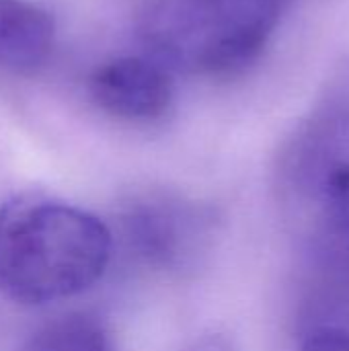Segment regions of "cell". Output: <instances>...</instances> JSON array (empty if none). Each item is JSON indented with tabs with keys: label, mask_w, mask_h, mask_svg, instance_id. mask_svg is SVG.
I'll use <instances>...</instances> for the list:
<instances>
[{
	"label": "cell",
	"mask_w": 349,
	"mask_h": 351,
	"mask_svg": "<svg viewBox=\"0 0 349 351\" xmlns=\"http://www.w3.org/2000/svg\"><path fill=\"white\" fill-rule=\"evenodd\" d=\"M113 255V232L95 214L37 193L0 208V292L39 306L93 288Z\"/></svg>",
	"instance_id": "cell-1"
},
{
	"label": "cell",
	"mask_w": 349,
	"mask_h": 351,
	"mask_svg": "<svg viewBox=\"0 0 349 351\" xmlns=\"http://www.w3.org/2000/svg\"><path fill=\"white\" fill-rule=\"evenodd\" d=\"M278 185L329 302H349V101L323 105L296 128Z\"/></svg>",
	"instance_id": "cell-2"
},
{
	"label": "cell",
	"mask_w": 349,
	"mask_h": 351,
	"mask_svg": "<svg viewBox=\"0 0 349 351\" xmlns=\"http://www.w3.org/2000/svg\"><path fill=\"white\" fill-rule=\"evenodd\" d=\"M284 0H142L138 37L148 56L189 76L249 66L278 27Z\"/></svg>",
	"instance_id": "cell-3"
},
{
	"label": "cell",
	"mask_w": 349,
	"mask_h": 351,
	"mask_svg": "<svg viewBox=\"0 0 349 351\" xmlns=\"http://www.w3.org/2000/svg\"><path fill=\"white\" fill-rule=\"evenodd\" d=\"M121 234L132 255L158 269H185L210 247V210L171 197H144L121 216Z\"/></svg>",
	"instance_id": "cell-4"
},
{
	"label": "cell",
	"mask_w": 349,
	"mask_h": 351,
	"mask_svg": "<svg viewBox=\"0 0 349 351\" xmlns=\"http://www.w3.org/2000/svg\"><path fill=\"white\" fill-rule=\"evenodd\" d=\"M93 103L125 121H154L173 103L169 70L152 58L123 56L95 68L88 78Z\"/></svg>",
	"instance_id": "cell-5"
},
{
	"label": "cell",
	"mask_w": 349,
	"mask_h": 351,
	"mask_svg": "<svg viewBox=\"0 0 349 351\" xmlns=\"http://www.w3.org/2000/svg\"><path fill=\"white\" fill-rule=\"evenodd\" d=\"M56 25L29 0H0V70L33 72L53 49Z\"/></svg>",
	"instance_id": "cell-6"
},
{
	"label": "cell",
	"mask_w": 349,
	"mask_h": 351,
	"mask_svg": "<svg viewBox=\"0 0 349 351\" xmlns=\"http://www.w3.org/2000/svg\"><path fill=\"white\" fill-rule=\"evenodd\" d=\"M21 351H115V346L103 323L74 313L39 327Z\"/></svg>",
	"instance_id": "cell-7"
},
{
	"label": "cell",
	"mask_w": 349,
	"mask_h": 351,
	"mask_svg": "<svg viewBox=\"0 0 349 351\" xmlns=\"http://www.w3.org/2000/svg\"><path fill=\"white\" fill-rule=\"evenodd\" d=\"M298 351H349V329L333 325L313 327Z\"/></svg>",
	"instance_id": "cell-8"
},
{
	"label": "cell",
	"mask_w": 349,
	"mask_h": 351,
	"mask_svg": "<svg viewBox=\"0 0 349 351\" xmlns=\"http://www.w3.org/2000/svg\"><path fill=\"white\" fill-rule=\"evenodd\" d=\"M193 351H234V350H232V346H230L224 337H220V335H212V337L202 339V341L195 346V350Z\"/></svg>",
	"instance_id": "cell-9"
}]
</instances>
